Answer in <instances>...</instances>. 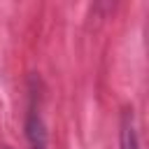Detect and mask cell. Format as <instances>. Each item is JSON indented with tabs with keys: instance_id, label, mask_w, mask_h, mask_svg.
I'll list each match as a JSON object with an SVG mask.
<instances>
[{
	"instance_id": "obj_1",
	"label": "cell",
	"mask_w": 149,
	"mask_h": 149,
	"mask_svg": "<svg viewBox=\"0 0 149 149\" xmlns=\"http://www.w3.org/2000/svg\"><path fill=\"white\" fill-rule=\"evenodd\" d=\"M28 140H30V149H44L47 147V135H44V126L40 114H30L28 119Z\"/></svg>"
}]
</instances>
